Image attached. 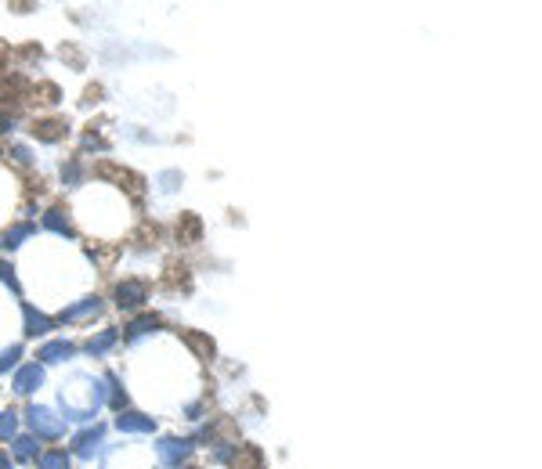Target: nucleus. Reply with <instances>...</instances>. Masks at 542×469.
<instances>
[{
  "label": "nucleus",
  "mask_w": 542,
  "mask_h": 469,
  "mask_svg": "<svg viewBox=\"0 0 542 469\" xmlns=\"http://www.w3.org/2000/svg\"><path fill=\"white\" fill-rule=\"evenodd\" d=\"M102 401H105V386L87 376H76L69 386H62V408H66L69 419H91L102 408Z\"/></svg>",
  "instance_id": "1"
},
{
  "label": "nucleus",
  "mask_w": 542,
  "mask_h": 469,
  "mask_svg": "<svg viewBox=\"0 0 542 469\" xmlns=\"http://www.w3.org/2000/svg\"><path fill=\"white\" fill-rule=\"evenodd\" d=\"M116 426H120L123 433H152V430H156V419L138 415V412H120Z\"/></svg>",
  "instance_id": "6"
},
{
  "label": "nucleus",
  "mask_w": 542,
  "mask_h": 469,
  "mask_svg": "<svg viewBox=\"0 0 542 469\" xmlns=\"http://www.w3.org/2000/svg\"><path fill=\"white\" fill-rule=\"evenodd\" d=\"M98 296H91V300H84V303H76V307H69V311H62V321H80V318H87V314H98Z\"/></svg>",
  "instance_id": "10"
},
{
  "label": "nucleus",
  "mask_w": 542,
  "mask_h": 469,
  "mask_svg": "<svg viewBox=\"0 0 542 469\" xmlns=\"http://www.w3.org/2000/svg\"><path fill=\"white\" fill-rule=\"evenodd\" d=\"M15 426H19V415H15V412H0V441L15 437Z\"/></svg>",
  "instance_id": "17"
},
{
  "label": "nucleus",
  "mask_w": 542,
  "mask_h": 469,
  "mask_svg": "<svg viewBox=\"0 0 542 469\" xmlns=\"http://www.w3.org/2000/svg\"><path fill=\"white\" fill-rule=\"evenodd\" d=\"M0 282H8L15 293H19V282H15V267L11 264H0Z\"/></svg>",
  "instance_id": "19"
},
{
  "label": "nucleus",
  "mask_w": 542,
  "mask_h": 469,
  "mask_svg": "<svg viewBox=\"0 0 542 469\" xmlns=\"http://www.w3.org/2000/svg\"><path fill=\"white\" fill-rule=\"evenodd\" d=\"M37 451H40V444H37V437H15V455H19L22 462H29V459H37Z\"/></svg>",
  "instance_id": "12"
},
{
  "label": "nucleus",
  "mask_w": 542,
  "mask_h": 469,
  "mask_svg": "<svg viewBox=\"0 0 542 469\" xmlns=\"http://www.w3.org/2000/svg\"><path fill=\"white\" fill-rule=\"evenodd\" d=\"M40 469H69V455L66 451H47V455H40Z\"/></svg>",
  "instance_id": "15"
},
{
  "label": "nucleus",
  "mask_w": 542,
  "mask_h": 469,
  "mask_svg": "<svg viewBox=\"0 0 542 469\" xmlns=\"http://www.w3.org/2000/svg\"><path fill=\"white\" fill-rule=\"evenodd\" d=\"M159 459H163L167 466H178L188 451H192V441H178V437H163V441H159Z\"/></svg>",
  "instance_id": "3"
},
{
  "label": "nucleus",
  "mask_w": 542,
  "mask_h": 469,
  "mask_svg": "<svg viewBox=\"0 0 542 469\" xmlns=\"http://www.w3.org/2000/svg\"><path fill=\"white\" fill-rule=\"evenodd\" d=\"M116 339H120V332H116V329H105L102 336H94V339H91V343H87V350L94 354V358H102V354H105L109 347L116 343Z\"/></svg>",
  "instance_id": "11"
},
{
  "label": "nucleus",
  "mask_w": 542,
  "mask_h": 469,
  "mask_svg": "<svg viewBox=\"0 0 542 469\" xmlns=\"http://www.w3.org/2000/svg\"><path fill=\"white\" fill-rule=\"evenodd\" d=\"M0 469H11V462H8V455L0 451Z\"/></svg>",
  "instance_id": "22"
},
{
  "label": "nucleus",
  "mask_w": 542,
  "mask_h": 469,
  "mask_svg": "<svg viewBox=\"0 0 542 469\" xmlns=\"http://www.w3.org/2000/svg\"><path fill=\"white\" fill-rule=\"evenodd\" d=\"M29 231H33V228H29V224H22V228H15V231L8 235V246H22V238H26Z\"/></svg>",
  "instance_id": "20"
},
{
  "label": "nucleus",
  "mask_w": 542,
  "mask_h": 469,
  "mask_svg": "<svg viewBox=\"0 0 542 469\" xmlns=\"http://www.w3.org/2000/svg\"><path fill=\"white\" fill-rule=\"evenodd\" d=\"M239 469H264L261 466V448H243V455H239Z\"/></svg>",
  "instance_id": "16"
},
{
  "label": "nucleus",
  "mask_w": 542,
  "mask_h": 469,
  "mask_svg": "<svg viewBox=\"0 0 542 469\" xmlns=\"http://www.w3.org/2000/svg\"><path fill=\"white\" fill-rule=\"evenodd\" d=\"M15 358H19V347H11V350H4V354H0V372H4V368H11V365H15Z\"/></svg>",
  "instance_id": "21"
},
{
  "label": "nucleus",
  "mask_w": 542,
  "mask_h": 469,
  "mask_svg": "<svg viewBox=\"0 0 542 469\" xmlns=\"http://www.w3.org/2000/svg\"><path fill=\"white\" fill-rule=\"evenodd\" d=\"M40 358H44L47 365H55V361H66V358H73V343H66V339H55V343L40 347Z\"/></svg>",
  "instance_id": "7"
},
{
  "label": "nucleus",
  "mask_w": 542,
  "mask_h": 469,
  "mask_svg": "<svg viewBox=\"0 0 542 469\" xmlns=\"http://www.w3.org/2000/svg\"><path fill=\"white\" fill-rule=\"evenodd\" d=\"M156 325H159V321H156V318H138V321H134V325H131V336H145V332H152Z\"/></svg>",
  "instance_id": "18"
},
{
  "label": "nucleus",
  "mask_w": 542,
  "mask_h": 469,
  "mask_svg": "<svg viewBox=\"0 0 542 469\" xmlns=\"http://www.w3.org/2000/svg\"><path fill=\"white\" fill-rule=\"evenodd\" d=\"M44 224L51 231H58V235H69L73 238V224H69V217H62V209H51V213L44 217Z\"/></svg>",
  "instance_id": "13"
},
{
  "label": "nucleus",
  "mask_w": 542,
  "mask_h": 469,
  "mask_svg": "<svg viewBox=\"0 0 542 469\" xmlns=\"http://www.w3.org/2000/svg\"><path fill=\"white\" fill-rule=\"evenodd\" d=\"M62 134H66V123H58V119L37 123V137H40V141H58Z\"/></svg>",
  "instance_id": "14"
},
{
  "label": "nucleus",
  "mask_w": 542,
  "mask_h": 469,
  "mask_svg": "<svg viewBox=\"0 0 542 469\" xmlns=\"http://www.w3.org/2000/svg\"><path fill=\"white\" fill-rule=\"evenodd\" d=\"M26 419H29V426H33V433L37 437H62L66 433V423H62V415H55L51 408H44V404H33V408L26 412Z\"/></svg>",
  "instance_id": "2"
},
{
  "label": "nucleus",
  "mask_w": 542,
  "mask_h": 469,
  "mask_svg": "<svg viewBox=\"0 0 542 469\" xmlns=\"http://www.w3.org/2000/svg\"><path fill=\"white\" fill-rule=\"evenodd\" d=\"M145 296H149V293H145V285H141V282H123V285L116 289V303L127 307V311L141 307V303H145Z\"/></svg>",
  "instance_id": "5"
},
{
  "label": "nucleus",
  "mask_w": 542,
  "mask_h": 469,
  "mask_svg": "<svg viewBox=\"0 0 542 469\" xmlns=\"http://www.w3.org/2000/svg\"><path fill=\"white\" fill-rule=\"evenodd\" d=\"M44 386V368L40 365H22L15 376V394H33Z\"/></svg>",
  "instance_id": "4"
},
{
  "label": "nucleus",
  "mask_w": 542,
  "mask_h": 469,
  "mask_svg": "<svg viewBox=\"0 0 542 469\" xmlns=\"http://www.w3.org/2000/svg\"><path fill=\"white\" fill-rule=\"evenodd\" d=\"M55 325H51V318H44V314H37L33 307H26V332L29 336H44V332H51Z\"/></svg>",
  "instance_id": "9"
},
{
  "label": "nucleus",
  "mask_w": 542,
  "mask_h": 469,
  "mask_svg": "<svg viewBox=\"0 0 542 469\" xmlns=\"http://www.w3.org/2000/svg\"><path fill=\"white\" fill-rule=\"evenodd\" d=\"M102 437H105L102 426H94V430H87V433H80V437H76V455H84V459H87L91 451L102 444Z\"/></svg>",
  "instance_id": "8"
}]
</instances>
